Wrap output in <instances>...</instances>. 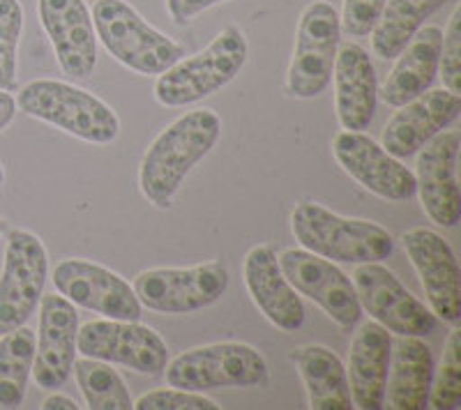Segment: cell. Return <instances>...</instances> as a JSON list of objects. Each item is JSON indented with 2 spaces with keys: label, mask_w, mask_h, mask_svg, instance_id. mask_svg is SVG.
Here are the masks:
<instances>
[{
  "label": "cell",
  "mask_w": 461,
  "mask_h": 410,
  "mask_svg": "<svg viewBox=\"0 0 461 410\" xmlns=\"http://www.w3.org/2000/svg\"><path fill=\"white\" fill-rule=\"evenodd\" d=\"M341 42L339 12L328 0L304 7L295 32L294 58L286 72V90L298 100H314L332 81L337 49Z\"/></svg>",
  "instance_id": "7"
},
{
  "label": "cell",
  "mask_w": 461,
  "mask_h": 410,
  "mask_svg": "<svg viewBox=\"0 0 461 410\" xmlns=\"http://www.w3.org/2000/svg\"><path fill=\"white\" fill-rule=\"evenodd\" d=\"M403 252L413 263L436 318L456 325L461 318V272L455 249L431 228H411L402 236Z\"/></svg>",
  "instance_id": "14"
},
{
  "label": "cell",
  "mask_w": 461,
  "mask_h": 410,
  "mask_svg": "<svg viewBox=\"0 0 461 410\" xmlns=\"http://www.w3.org/2000/svg\"><path fill=\"white\" fill-rule=\"evenodd\" d=\"M312 410H351V389L346 367L335 351L310 343L294 352Z\"/></svg>",
  "instance_id": "25"
},
{
  "label": "cell",
  "mask_w": 461,
  "mask_h": 410,
  "mask_svg": "<svg viewBox=\"0 0 461 410\" xmlns=\"http://www.w3.org/2000/svg\"><path fill=\"white\" fill-rule=\"evenodd\" d=\"M397 109L383 127L381 146L393 157L406 159L418 155L420 147L459 118L461 97L447 88H429Z\"/></svg>",
  "instance_id": "19"
},
{
  "label": "cell",
  "mask_w": 461,
  "mask_h": 410,
  "mask_svg": "<svg viewBox=\"0 0 461 410\" xmlns=\"http://www.w3.org/2000/svg\"><path fill=\"white\" fill-rule=\"evenodd\" d=\"M131 289L146 309L158 314H194L221 300L229 289V270L220 261L192 268H152L139 272Z\"/></svg>",
  "instance_id": "8"
},
{
  "label": "cell",
  "mask_w": 461,
  "mask_h": 410,
  "mask_svg": "<svg viewBox=\"0 0 461 410\" xmlns=\"http://www.w3.org/2000/svg\"><path fill=\"white\" fill-rule=\"evenodd\" d=\"M440 37H443V31L436 26L420 28L411 37V42L397 56V63L381 90V100L385 104L402 106L434 85L438 76Z\"/></svg>",
  "instance_id": "24"
},
{
  "label": "cell",
  "mask_w": 461,
  "mask_h": 410,
  "mask_svg": "<svg viewBox=\"0 0 461 410\" xmlns=\"http://www.w3.org/2000/svg\"><path fill=\"white\" fill-rule=\"evenodd\" d=\"M249 44L238 26H226L203 51L180 58L155 81V100L162 106L196 104L215 95L242 72Z\"/></svg>",
  "instance_id": "4"
},
{
  "label": "cell",
  "mask_w": 461,
  "mask_h": 410,
  "mask_svg": "<svg viewBox=\"0 0 461 410\" xmlns=\"http://www.w3.org/2000/svg\"><path fill=\"white\" fill-rule=\"evenodd\" d=\"M3 184H5V169H3V164H0V190H3Z\"/></svg>",
  "instance_id": "37"
},
{
  "label": "cell",
  "mask_w": 461,
  "mask_h": 410,
  "mask_svg": "<svg viewBox=\"0 0 461 410\" xmlns=\"http://www.w3.org/2000/svg\"><path fill=\"white\" fill-rule=\"evenodd\" d=\"M390 348H393V337L376 321L362 323L356 334H353L351 351H348V367H346L353 408H383Z\"/></svg>",
  "instance_id": "22"
},
{
  "label": "cell",
  "mask_w": 461,
  "mask_h": 410,
  "mask_svg": "<svg viewBox=\"0 0 461 410\" xmlns=\"http://www.w3.org/2000/svg\"><path fill=\"white\" fill-rule=\"evenodd\" d=\"M291 233L300 247L332 263H376L394 252V237L374 221L341 217L314 201L291 212Z\"/></svg>",
  "instance_id": "2"
},
{
  "label": "cell",
  "mask_w": 461,
  "mask_h": 410,
  "mask_svg": "<svg viewBox=\"0 0 461 410\" xmlns=\"http://www.w3.org/2000/svg\"><path fill=\"white\" fill-rule=\"evenodd\" d=\"M221 120L212 109L187 111L155 137L141 159V194L155 208H171L173 196L196 164L217 146Z\"/></svg>",
  "instance_id": "1"
},
{
  "label": "cell",
  "mask_w": 461,
  "mask_h": 410,
  "mask_svg": "<svg viewBox=\"0 0 461 410\" xmlns=\"http://www.w3.org/2000/svg\"><path fill=\"white\" fill-rule=\"evenodd\" d=\"M53 286L72 305L115 321H139L143 307L121 274L86 258H65L53 268Z\"/></svg>",
  "instance_id": "13"
},
{
  "label": "cell",
  "mask_w": 461,
  "mask_h": 410,
  "mask_svg": "<svg viewBox=\"0 0 461 410\" xmlns=\"http://www.w3.org/2000/svg\"><path fill=\"white\" fill-rule=\"evenodd\" d=\"M23 5L19 0H0V90L16 88V53L23 32Z\"/></svg>",
  "instance_id": "30"
},
{
  "label": "cell",
  "mask_w": 461,
  "mask_h": 410,
  "mask_svg": "<svg viewBox=\"0 0 461 410\" xmlns=\"http://www.w3.org/2000/svg\"><path fill=\"white\" fill-rule=\"evenodd\" d=\"M131 408L137 410H220V406L203 395V392H187V389H152L139 397Z\"/></svg>",
  "instance_id": "32"
},
{
  "label": "cell",
  "mask_w": 461,
  "mask_h": 410,
  "mask_svg": "<svg viewBox=\"0 0 461 410\" xmlns=\"http://www.w3.org/2000/svg\"><path fill=\"white\" fill-rule=\"evenodd\" d=\"M438 74L443 76V85L450 93H461V5L450 14L446 32L440 37V60Z\"/></svg>",
  "instance_id": "31"
},
{
  "label": "cell",
  "mask_w": 461,
  "mask_h": 410,
  "mask_svg": "<svg viewBox=\"0 0 461 410\" xmlns=\"http://www.w3.org/2000/svg\"><path fill=\"white\" fill-rule=\"evenodd\" d=\"M220 3H226V0H167V10L171 14L173 23L185 26L192 19H196L201 12L220 5Z\"/></svg>",
  "instance_id": "34"
},
{
  "label": "cell",
  "mask_w": 461,
  "mask_h": 410,
  "mask_svg": "<svg viewBox=\"0 0 461 410\" xmlns=\"http://www.w3.org/2000/svg\"><path fill=\"white\" fill-rule=\"evenodd\" d=\"M332 155L344 174L385 201H409L415 196V174L365 132L341 129L332 138Z\"/></svg>",
  "instance_id": "16"
},
{
  "label": "cell",
  "mask_w": 461,
  "mask_h": 410,
  "mask_svg": "<svg viewBox=\"0 0 461 410\" xmlns=\"http://www.w3.org/2000/svg\"><path fill=\"white\" fill-rule=\"evenodd\" d=\"M37 14L63 74L90 76L97 67V35L84 0H37Z\"/></svg>",
  "instance_id": "18"
},
{
  "label": "cell",
  "mask_w": 461,
  "mask_h": 410,
  "mask_svg": "<svg viewBox=\"0 0 461 410\" xmlns=\"http://www.w3.org/2000/svg\"><path fill=\"white\" fill-rule=\"evenodd\" d=\"M42 410H79V406H77V401H72L69 397L65 395H49L47 399L42 401V406H40Z\"/></svg>",
  "instance_id": "36"
},
{
  "label": "cell",
  "mask_w": 461,
  "mask_h": 410,
  "mask_svg": "<svg viewBox=\"0 0 461 410\" xmlns=\"http://www.w3.org/2000/svg\"><path fill=\"white\" fill-rule=\"evenodd\" d=\"M279 268L295 293L319 305L341 330L351 332L362 318L356 286L332 261L307 249H286L277 256Z\"/></svg>",
  "instance_id": "12"
},
{
  "label": "cell",
  "mask_w": 461,
  "mask_h": 410,
  "mask_svg": "<svg viewBox=\"0 0 461 410\" xmlns=\"http://www.w3.org/2000/svg\"><path fill=\"white\" fill-rule=\"evenodd\" d=\"M90 16L97 40L131 72L159 76L185 56L178 42L152 28L125 0H97Z\"/></svg>",
  "instance_id": "5"
},
{
  "label": "cell",
  "mask_w": 461,
  "mask_h": 410,
  "mask_svg": "<svg viewBox=\"0 0 461 410\" xmlns=\"http://www.w3.org/2000/svg\"><path fill=\"white\" fill-rule=\"evenodd\" d=\"M74 379L79 383L86 408L90 410H130L134 406L122 376L109 362L93 358L74 360Z\"/></svg>",
  "instance_id": "28"
},
{
  "label": "cell",
  "mask_w": 461,
  "mask_h": 410,
  "mask_svg": "<svg viewBox=\"0 0 461 410\" xmlns=\"http://www.w3.org/2000/svg\"><path fill=\"white\" fill-rule=\"evenodd\" d=\"M77 305L60 293H44L40 300V330L32 362V376L42 389H58L68 383L77 360Z\"/></svg>",
  "instance_id": "17"
},
{
  "label": "cell",
  "mask_w": 461,
  "mask_h": 410,
  "mask_svg": "<svg viewBox=\"0 0 461 410\" xmlns=\"http://www.w3.org/2000/svg\"><path fill=\"white\" fill-rule=\"evenodd\" d=\"M461 132L443 129L418 150L415 194L436 227L455 228L461 219V192L456 180Z\"/></svg>",
  "instance_id": "15"
},
{
  "label": "cell",
  "mask_w": 461,
  "mask_h": 410,
  "mask_svg": "<svg viewBox=\"0 0 461 410\" xmlns=\"http://www.w3.org/2000/svg\"><path fill=\"white\" fill-rule=\"evenodd\" d=\"M335 111L341 129L365 132L376 116L378 79L369 53L356 42L339 44L335 67Z\"/></svg>",
  "instance_id": "21"
},
{
  "label": "cell",
  "mask_w": 461,
  "mask_h": 410,
  "mask_svg": "<svg viewBox=\"0 0 461 410\" xmlns=\"http://www.w3.org/2000/svg\"><path fill=\"white\" fill-rule=\"evenodd\" d=\"M461 404V330L452 327L438 369L431 376L427 406L434 410H456Z\"/></svg>",
  "instance_id": "29"
},
{
  "label": "cell",
  "mask_w": 461,
  "mask_h": 410,
  "mask_svg": "<svg viewBox=\"0 0 461 410\" xmlns=\"http://www.w3.org/2000/svg\"><path fill=\"white\" fill-rule=\"evenodd\" d=\"M77 352L84 358L121 364L141 376H159L168 362L167 342L152 327L115 318L79 325Z\"/></svg>",
  "instance_id": "11"
},
{
  "label": "cell",
  "mask_w": 461,
  "mask_h": 410,
  "mask_svg": "<svg viewBox=\"0 0 461 410\" xmlns=\"http://www.w3.org/2000/svg\"><path fill=\"white\" fill-rule=\"evenodd\" d=\"M446 3L447 0H385L376 26L369 32L374 56L383 60L397 58L422 23Z\"/></svg>",
  "instance_id": "26"
},
{
  "label": "cell",
  "mask_w": 461,
  "mask_h": 410,
  "mask_svg": "<svg viewBox=\"0 0 461 410\" xmlns=\"http://www.w3.org/2000/svg\"><path fill=\"white\" fill-rule=\"evenodd\" d=\"M383 5H385V0H344L339 14L341 32L356 37V40L369 37L381 16Z\"/></svg>",
  "instance_id": "33"
},
{
  "label": "cell",
  "mask_w": 461,
  "mask_h": 410,
  "mask_svg": "<svg viewBox=\"0 0 461 410\" xmlns=\"http://www.w3.org/2000/svg\"><path fill=\"white\" fill-rule=\"evenodd\" d=\"M16 109L95 146H109L121 134V118L104 100L65 81H31L19 90Z\"/></svg>",
  "instance_id": "3"
},
{
  "label": "cell",
  "mask_w": 461,
  "mask_h": 410,
  "mask_svg": "<svg viewBox=\"0 0 461 410\" xmlns=\"http://www.w3.org/2000/svg\"><path fill=\"white\" fill-rule=\"evenodd\" d=\"M35 362V332L22 325L0 334V408L14 410L26 399Z\"/></svg>",
  "instance_id": "27"
},
{
  "label": "cell",
  "mask_w": 461,
  "mask_h": 410,
  "mask_svg": "<svg viewBox=\"0 0 461 410\" xmlns=\"http://www.w3.org/2000/svg\"><path fill=\"white\" fill-rule=\"evenodd\" d=\"M168 388L210 392L221 388H257L267 380V362L249 343L220 342L180 352L164 367Z\"/></svg>",
  "instance_id": "6"
},
{
  "label": "cell",
  "mask_w": 461,
  "mask_h": 410,
  "mask_svg": "<svg viewBox=\"0 0 461 410\" xmlns=\"http://www.w3.org/2000/svg\"><path fill=\"white\" fill-rule=\"evenodd\" d=\"M247 293L257 309L282 332H295L304 323L303 298L288 284L279 268L277 252L270 245H257L247 252L242 263Z\"/></svg>",
  "instance_id": "20"
},
{
  "label": "cell",
  "mask_w": 461,
  "mask_h": 410,
  "mask_svg": "<svg viewBox=\"0 0 461 410\" xmlns=\"http://www.w3.org/2000/svg\"><path fill=\"white\" fill-rule=\"evenodd\" d=\"M351 281L362 311L397 337H429L438 325L434 311L406 290L397 274L381 261L357 265Z\"/></svg>",
  "instance_id": "10"
},
{
  "label": "cell",
  "mask_w": 461,
  "mask_h": 410,
  "mask_svg": "<svg viewBox=\"0 0 461 410\" xmlns=\"http://www.w3.org/2000/svg\"><path fill=\"white\" fill-rule=\"evenodd\" d=\"M14 116H16V100L7 93V90H0V132L12 125Z\"/></svg>",
  "instance_id": "35"
},
{
  "label": "cell",
  "mask_w": 461,
  "mask_h": 410,
  "mask_svg": "<svg viewBox=\"0 0 461 410\" xmlns=\"http://www.w3.org/2000/svg\"><path fill=\"white\" fill-rule=\"evenodd\" d=\"M47 277L49 254L44 242L26 228H12L0 272V334L31 321L42 300Z\"/></svg>",
  "instance_id": "9"
},
{
  "label": "cell",
  "mask_w": 461,
  "mask_h": 410,
  "mask_svg": "<svg viewBox=\"0 0 461 410\" xmlns=\"http://www.w3.org/2000/svg\"><path fill=\"white\" fill-rule=\"evenodd\" d=\"M431 376H434V355L422 337H397L390 348L383 408L425 410Z\"/></svg>",
  "instance_id": "23"
}]
</instances>
